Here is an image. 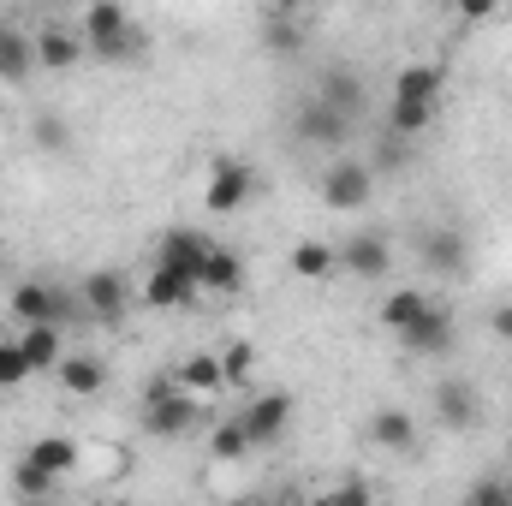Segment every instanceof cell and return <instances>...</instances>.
Masks as SVG:
<instances>
[{
  "label": "cell",
  "instance_id": "5b68a950",
  "mask_svg": "<svg viewBox=\"0 0 512 506\" xmlns=\"http://www.w3.org/2000/svg\"><path fill=\"white\" fill-rule=\"evenodd\" d=\"M209 215H233V209H245L256 197V167L245 161H233V155H221L215 167H209Z\"/></svg>",
  "mask_w": 512,
  "mask_h": 506
},
{
  "label": "cell",
  "instance_id": "d6986e66",
  "mask_svg": "<svg viewBox=\"0 0 512 506\" xmlns=\"http://www.w3.org/2000/svg\"><path fill=\"white\" fill-rule=\"evenodd\" d=\"M54 376H60V387H66L72 399H96L102 381H108V370H102V358H90V352H66Z\"/></svg>",
  "mask_w": 512,
  "mask_h": 506
},
{
  "label": "cell",
  "instance_id": "2e32d148",
  "mask_svg": "<svg viewBox=\"0 0 512 506\" xmlns=\"http://www.w3.org/2000/svg\"><path fill=\"white\" fill-rule=\"evenodd\" d=\"M36 72V36H24L18 24H0V84H24Z\"/></svg>",
  "mask_w": 512,
  "mask_h": 506
},
{
  "label": "cell",
  "instance_id": "d590c367",
  "mask_svg": "<svg viewBox=\"0 0 512 506\" xmlns=\"http://www.w3.org/2000/svg\"><path fill=\"white\" fill-rule=\"evenodd\" d=\"M489 334H495V340H507V346H512V304H501V310H489Z\"/></svg>",
  "mask_w": 512,
  "mask_h": 506
},
{
  "label": "cell",
  "instance_id": "277c9868",
  "mask_svg": "<svg viewBox=\"0 0 512 506\" xmlns=\"http://www.w3.org/2000/svg\"><path fill=\"white\" fill-rule=\"evenodd\" d=\"M12 316H18V328H60L72 316V298L48 280H18L12 286Z\"/></svg>",
  "mask_w": 512,
  "mask_h": 506
},
{
  "label": "cell",
  "instance_id": "44dd1931",
  "mask_svg": "<svg viewBox=\"0 0 512 506\" xmlns=\"http://www.w3.org/2000/svg\"><path fill=\"white\" fill-rule=\"evenodd\" d=\"M423 310H429V298L417 292V286H393L382 298V322L393 328V334H411L417 322H423Z\"/></svg>",
  "mask_w": 512,
  "mask_h": 506
},
{
  "label": "cell",
  "instance_id": "52a82bcc",
  "mask_svg": "<svg viewBox=\"0 0 512 506\" xmlns=\"http://www.w3.org/2000/svg\"><path fill=\"white\" fill-rule=\"evenodd\" d=\"M239 423H245L251 447H274V441L286 435V423H292V399H286V393H256L251 405L239 411Z\"/></svg>",
  "mask_w": 512,
  "mask_h": 506
},
{
  "label": "cell",
  "instance_id": "d6a6232c",
  "mask_svg": "<svg viewBox=\"0 0 512 506\" xmlns=\"http://www.w3.org/2000/svg\"><path fill=\"white\" fill-rule=\"evenodd\" d=\"M36 143H42V149H66V143H72V131L60 126L54 114H42V120H36Z\"/></svg>",
  "mask_w": 512,
  "mask_h": 506
},
{
  "label": "cell",
  "instance_id": "9c48e42d",
  "mask_svg": "<svg viewBox=\"0 0 512 506\" xmlns=\"http://www.w3.org/2000/svg\"><path fill=\"white\" fill-rule=\"evenodd\" d=\"M197 292H203L197 274H185V268H173V262H155L149 280H143V304H155V310H185Z\"/></svg>",
  "mask_w": 512,
  "mask_h": 506
},
{
  "label": "cell",
  "instance_id": "9a60e30c",
  "mask_svg": "<svg viewBox=\"0 0 512 506\" xmlns=\"http://www.w3.org/2000/svg\"><path fill=\"white\" fill-rule=\"evenodd\" d=\"M84 60V36L72 30V24H48V30H36V66H48V72H72Z\"/></svg>",
  "mask_w": 512,
  "mask_h": 506
},
{
  "label": "cell",
  "instance_id": "484cf974",
  "mask_svg": "<svg viewBox=\"0 0 512 506\" xmlns=\"http://www.w3.org/2000/svg\"><path fill=\"white\" fill-rule=\"evenodd\" d=\"M203 286H209V292H239V286H245V262L227 251V245H215L209 268H203Z\"/></svg>",
  "mask_w": 512,
  "mask_h": 506
},
{
  "label": "cell",
  "instance_id": "30bf717a",
  "mask_svg": "<svg viewBox=\"0 0 512 506\" xmlns=\"http://www.w3.org/2000/svg\"><path fill=\"white\" fill-rule=\"evenodd\" d=\"M292 126H298L304 143H316V149H340V143L352 137V120H346V114H334L322 96H310V102L298 108V120H292Z\"/></svg>",
  "mask_w": 512,
  "mask_h": 506
},
{
  "label": "cell",
  "instance_id": "f546056e",
  "mask_svg": "<svg viewBox=\"0 0 512 506\" xmlns=\"http://www.w3.org/2000/svg\"><path fill=\"white\" fill-rule=\"evenodd\" d=\"M30 376H36V370L24 364V352H18V340H0V393H12V387H24Z\"/></svg>",
  "mask_w": 512,
  "mask_h": 506
},
{
  "label": "cell",
  "instance_id": "836d02e7",
  "mask_svg": "<svg viewBox=\"0 0 512 506\" xmlns=\"http://www.w3.org/2000/svg\"><path fill=\"white\" fill-rule=\"evenodd\" d=\"M251 364H256V352H251V346H233V352L221 358V370H227V387H233V381H245V376H251Z\"/></svg>",
  "mask_w": 512,
  "mask_h": 506
},
{
  "label": "cell",
  "instance_id": "603a6c76",
  "mask_svg": "<svg viewBox=\"0 0 512 506\" xmlns=\"http://www.w3.org/2000/svg\"><path fill=\"white\" fill-rule=\"evenodd\" d=\"M18 352H24L30 370H60L66 340H60V328H24V334H18Z\"/></svg>",
  "mask_w": 512,
  "mask_h": 506
},
{
  "label": "cell",
  "instance_id": "f1b7e54d",
  "mask_svg": "<svg viewBox=\"0 0 512 506\" xmlns=\"http://www.w3.org/2000/svg\"><path fill=\"white\" fill-rule=\"evenodd\" d=\"M334 245H322V239H304L298 251H292V274H304V280H322V274H334Z\"/></svg>",
  "mask_w": 512,
  "mask_h": 506
},
{
  "label": "cell",
  "instance_id": "7402d4cb",
  "mask_svg": "<svg viewBox=\"0 0 512 506\" xmlns=\"http://www.w3.org/2000/svg\"><path fill=\"white\" fill-rule=\"evenodd\" d=\"M322 102H328L334 114L358 120V108H364V78H358V72H346V66H334V72L322 78Z\"/></svg>",
  "mask_w": 512,
  "mask_h": 506
},
{
  "label": "cell",
  "instance_id": "ab89813d",
  "mask_svg": "<svg viewBox=\"0 0 512 506\" xmlns=\"http://www.w3.org/2000/svg\"><path fill=\"white\" fill-rule=\"evenodd\" d=\"M239 506H262V501H239Z\"/></svg>",
  "mask_w": 512,
  "mask_h": 506
},
{
  "label": "cell",
  "instance_id": "4fadbf2b",
  "mask_svg": "<svg viewBox=\"0 0 512 506\" xmlns=\"http://www.w3.org/2000/svg\"><path fill=\"white\" fill-rule=\"evenodd\" d=\"M78 298H84V310H90L96 322H120V316H126V280H120L114 268H96V274L78 286Z\"/></svg>",
  "mask_w": 512,
  "mask_h": 506
},
{
  "label": "cell",
  "instance_id": "ba28073f",
  "mask_svg": "<svg viewBox=\"0 0 512 506\" xmlns=\"http://www.w3.org/2000/svg\"><path fill=\"white\" fill-rule=\"evenodd\" d=\"M209 256H215V239H209V233H197V227H167V233H161V256H155V262H173V268L197 274V286H203Z\"/></svg>",
  "mask_w": 512,
  "mask_h": 506
},
{
  "label": "cell",
  "instance_id": "f35d334b",
  "mask_svg": "<svg viewBox=\"0 0 512 506\" xmlns=\"http://www.w3.org/2000/svg\"><path fill=\"white\" fill-rule=\"evenodd\" d=\"M310 506H328V495H322V501H310Z\"/></svg>",
  "mask_w": 512,
  "mask_h": 506
},
{
  "label": "cell",
  "instance_id": "8fae6325",
  "mask_svg": "<svg viewBox=\"0 0 512 506\" xmlns=\"http://www.w3.org/2000/svg\"><path fill=\"white\" fill-rule=\"evenodd\" d=\"M399 340H405V352H417V358H447V352H453V310H447V304H429L423 322H417L411 334H399Z\"/></svg>",
  "mask_w": 512,
  "mask_h": 506
},
{
  "label": "cell",
  "instance_id": "5bb4252c",
  "mask_svg": "<svg viewBox=\"0 0 512 506\" xmlns=\"http://www.w3.org/2000/svg\"><path fill=\"white\" fill-rule=\"evenodd\" d=\"M435 417L453 429V435H465V429H477V387L459 376H447L435 387Z\"/></svg>",
  "mask_w": 512,
  "mask_h": 506
},
{
  "label": "cell",
  "instance_id": "ac0fdd59",
  "mask_svg": "<svg viewBox=\"0 0 512 506\" xmlns=\"http://www.w3.org/2000/svg\"><path fill=\"white\" fill-rule=\"evenodd\" d=\"M465 233H453V227H435V233H423V262H429V274H465Z\"/></svg>",
  "mask_w": 512,
  "mask_h": 506
},
{
  "label": "cell",
  "instance_id": "4dcf8cb0",
  "mask_svg": "<svg viewBox=\"0 0 512 506\" xmlns=\"http://www.w3.org/2000/svg\"><path fill=\"white\" fill-rule=\"evenodd\" d=\"M435 126V108H399L393 102V137H417V131Z\"/></svg>",
  "mask_w": 512,
  "mask_h": 506
},
{
  "label": "cell",
  "instance_id": "8992f818",
  "mask_svg": "<svg viewBox=\"0 0 512 506\" xmlns=\"http://www.w3.org/2000/svg\"><path fill=\"white\" fill-rule=\"evenodd\" d=\"M441 96H447V66L417 60V66L393 72V102L399 108H441Z\"/></svg>",
  "mask_w": 512,
  "mask_h": 506
},
{
  "label": "cell",
  "instance_id": "e575fe53",
  "mask_svg": "<svg viewBox=\"0 0 512 506\" xmlns=\"http://www.w3.org/2000/svg\"><path fill=\"white\" fill-rule=\"evenodd\" d=\"M465 506H512V495L501 489V483H477V489L465 495Z\"/></svg>",
  "mask_w": 512,
  "mask_h": 506
},
{
  "label": "cell",
  "instance_id": "8d00e7d4",
  "mask_svg": "<svg viewBox=\"0 0 512 506\" xmlns=\"http://www.w3.org/2000/svg\"><path fill=\"white\" fill-rule=\"evenodd\" d=\"M382 167H405V143H399V137L382 143Z\"/></svg>",
  "mask_w": 512,
  "mask_h": 506
},
{
  "label": "cell",
  "instance_id": "3957f363",
  "mask_svg": "<svg viewBox=\"0 0 512 506\" xmlns=\"http://www.w3.org/2000/svg\"><path fill=\"white\" fill-rule=\"evenodd\" d=\"M370 197H376V167L358 161V155H334V167L322 173V203L340 209V215H352V209H364Z\"/></svg>",
  "mask_w": 512,
  "mask_h": 506
},
{
  "label": "cell",
  "instance_id": "1f68e13d",
  "mask_svg": "<svg viewBox=\"0 0 512 506\" xmlns=\"http://www.w3.org/2000/svg\"><path fill=\"white\" fill-rule=\"evenodd\" d=\"M328 506H376V495H370V483H364V477H346V483L328 495Z\"/></svg>",
  "mask_w": 512,
  "mask_h": 506
},
{
  "label": "cell",
  "instance_id": "e0dca14e",
  "mask_svg": "<svg viewBox=\"0 0 512 506\" xmlns=\"http://www.w3.org/2000/svg\"><path fill=\"white\" fill-rule=\"evenodd\" d=\"M370 441L387 447V453H411V447H417V417L399 411V405H382V411L370 417Z\"/></svg>",
  "mask_w": 512,
  "mask_h": 506
},
{
  "label": "cell",
  "instance_id": "83f0119b",
  "mask_svg": "<svg viewBox=\"0 0 512 506\" xmlns=\"http://www.w3.org/2000/svg\"><path fill=\"white\" fill-rule=\"evenodd\" d=\"M268 48H274V54L304 48V18H292L286 6H268Z\"/></svg>",
  "mask_w": 512,
  "mask_h": 506
},
{
  "label": "cell",
  "instance_id": "d4e9b609",
  "mask_svg": "<svg viewBox=\"0 0 512 506\" xmlns=\"http://www.w3.org/2000/svg\"><path fill=\"white\" fill-rule=\"evenodd\" d=\"M245 453H256V447H251V435H245L239 417H227V423L209 429V459H215V465H239Z\"/></svg>",
  "mask_w": 512,
  "mask_h": 506
},
{
  "label": "cell",
  "instance_id": "6da1fadb",
  "mask_svg": "<svg viewBox=\"0 0 512 506\" xmlns=\"http://www.w3.org/2000/svg\"><path fill=\"white\" fill-rule=\"evenodd\" d=\"M203 423V399H191L179 376H155L143 387V429L149 435H167V441H179V435H191Z\"/></svg>",
  "mask_w": 512,
  "mask_h": 506
},
{
  "label": "cell",
  "instance_id": "ffe728a7",
  "mask_svg": "<svg viewBox=\"0 0 512 506\" xmlns=\"http://www.w3.org/2000/svg\"><path fill=\"white\" fill-rule=\"evenodd\" d=\"M24 459H30V465H42V471L60 483V477H72V471H78V441H72V435H42V441H30V447H24Z\"/></svg>",
  "mask_w": 512,
  "mask_h": 506
},
{
  "label": "cell",
  "instance_id": "74e56055",
  "mask_svg": "<svg viewBox=\"0 0 512 506\" xmlns=\"http://www.w3.org/2000/svg\"><path fill=\"white\" fill-rule=\"evenodd\" d=\"M18 506H54V501H18Z\"/></svg>",
  "mask_w": 512,
  "mask_h": 506
},
{
  "label": "cell",
  "instance_id": "7c38bea8",
  "mask_svg": "<svg viewBox=\"0 0 512 506\" xmlns=\"http://www.w3.org/2000/svg\"><path fill=\"white\" fill-rule=\"evenodd\" d=\"M334 256H340V268H346V274H358V280H382L387 262H393V251H387L382 233H352Z\"/></svg>",
  "mask_w": 512,
  "mask_h": 506
},
{
  "label": "cell",
  "instance_id": "cb8c5ba5",
  "mask_svg": "<svg viewBox=\"0 0 512 506\" xmlns=\"http://www.w3.org/2000/svg\"><path fill=\"white\" fill-rule=\"evenodd\" d=\"M179 387H185L191 399H203V393H221V387H227L221 358H215V352H197V358H185V364H179Z\"/></svg>",
  "mask_w": 512,
  "mask_h": 506
},
{
  "label": "cell",
  "instance_id": "7a4b0ae2",
  "mask_svg": "<svg viewBox=\"0 0 512 506\" xmlns=\"http://www.w3.org/2000/svg\"><path fill=\"white\" fill-rule=\"evenodd\" d=\"M78 36H84V54H96V60H131V54L143 48L131 12L114 6V0H96V6L78 18Z\"/></svg>",
  "mask_w": 512,
  "mask_h": 506
},
{
  "label": "cell",
  "instance_id": "4316f807",
  "mask_svg": "<svg viewBox=\"0 0 512 506\" xmlns=\"http://www.w3.org/2000/svg\"><path fill=\"white\" fill-rule=\"evenodd\" d=\"M54 489H60V483H54L42 465H30V459L12 465V495H18V501H54Z\"/></svg>",
  "mask_w": 512,
  "mask_h": 506
}]
</instances>
